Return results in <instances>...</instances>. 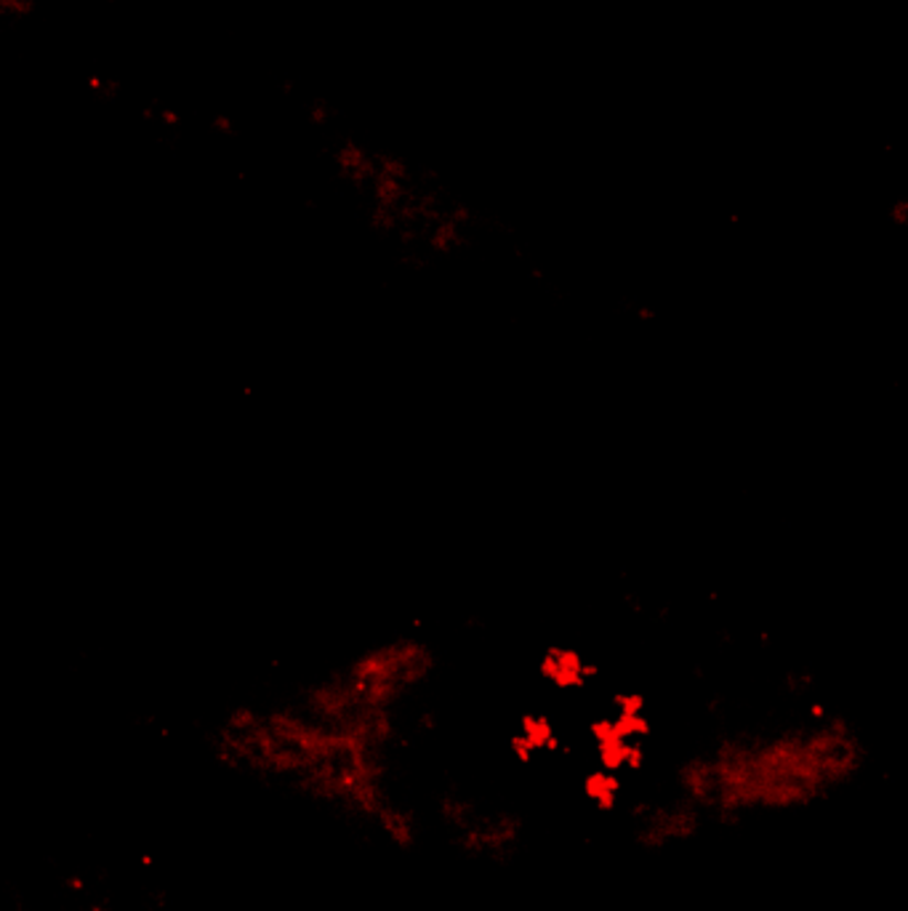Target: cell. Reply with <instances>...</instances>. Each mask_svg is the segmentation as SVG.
I'll list each match as a JSON object with an SVG mask.
<instances>
[{
	"mask_svg": "<svg viewBox=\"0 0 908 911\" xmlns=\"http://www.w3.org/2000/svg\"><path fill=\"white\" fill-rule=\"evenodd\" d=\"M863 768V744L836 717L786 715L699 744L637 794L695 834L709 821L799 811L842 792Z\"/></svg>",
	"mask_w": 908,
	"mask_h": 911,
	"instance_id": "1",
	"label": "cell"
},
{
	"mask_svg": "<svg viewBox=\"0 0 908 911\" xmlns=\"http://www.w3.org/2000/svg\"><path fill=\"white\" fill-rule=\"evenodd\" d=\"M214 131H216V133H224V137H233V133L238 131V129H235V120L229 118V115L219 112V115H216V118H214Z\"/></svg>",
	"mask_w": 908,
	"mask_h": 911,
	"instance_id": "4",
	"label": "cell"
},
{
	"mask_svg": "<svg viewBox=\"0 0 908 911\" xmlns=\"http://www.w3.org/2000/svg\"><path fill=\"white\" fill-rule=\"evenodd\" d=\"M331 165L374 232L394 246L440 257L469 240V206L413 158L344 133L331 144Z\"/></svg>",
	"mask_w": 908,
	"mask_h": 911,
	"instance_id": "2",
	"label": "cell"
},
{
	"mask_svg": "<svg viewBox=\"0 0 908 911\" xmlns=\"http://www.w3.org/2000/svg\"><path fill=\"white\" fill-rule=\"evenodd\" d=\"M37 11V0H0V19L3 22H24Z\"/></svg>",
	"mask_w": 908,
	"mask_h": 911,
	"instance_id": "3",
	"label": "cell"
}]
</instances>
